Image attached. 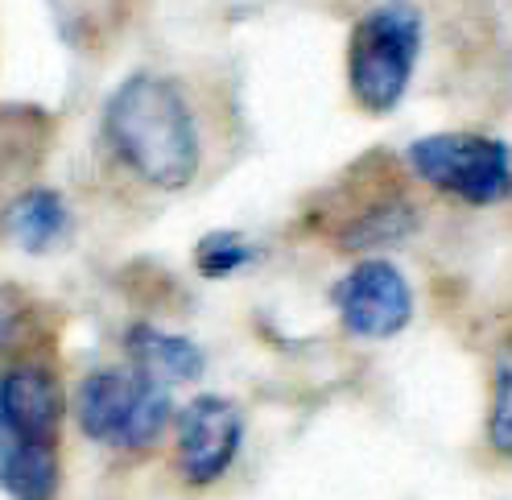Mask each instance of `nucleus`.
Here are the masks:
<instances>
[{
    "instance_id": "obj_1",
    "label": "nucleus",
    "mask_w": 512,
    "mask_h": 500,
    "mask_svg": "<svg viewBox=\"0 0 512 500\" xmlns=\"http://www.w3.org/2000/svg\"><path fill=\"white\" fill-rule=\"evenodd\" d=\"M116 158L157 191H182L199 174V129L186 96L162 75H128L104 104Z\"/></svg>"
},
{
    "instance_id": "obj_2",
    "label": "nucleus",
    "mask_w": 512,
    "mask_h": 500,
    "mask_svg": "<svg viewBox=\"0 0 512 500\" xmlns=\"http://www.w3.org/2000/svg\"><path fill=\"white\" fill-rule=\"evenodd\" d=\"M422 38L426 21L413 0H384L356 21L347 42V83L360 108L384 116L405 100L418 71Z\"/></svg>"
},
{
    "instance_id": "obj_3",
    "label": "nucleus",
    "mask_w": 512,
    "mask_h": 500,
    "mask_svg": "<svg viewBox=\"0 0 512 500\" xmlns=\"http://www.w3.org/2000/svg\"><path fill=\"white\" fill-rule=\"evenodd\" d=\"M170 385L141 368H100L75 393V422L91 443L112 451H145L170 426Z\"/></svg>"
},
{
    "instance_id": "obj_4",
    "label": "nucleus",
    "mask_w": 512,
    "mask_h": 500,
    "mask_svg": "<svg viewBox=\"0 0 512 500\" xmlns=\"http://www.w3.org/2000/svg\"><path fill=\"white\" fill-rule=\"evenodd\" d=\"M409 170L434 191L488 207L512 195V149L484 133H430L405 149Z\"/></svg>"
},
{
    "instance_id": "obj_5",
    "label": "nucleus",
    "mask_w": 512,
    "mask_h": 500,
    "mask_svg": "<svg viewBox=\"0 0 512 500\" xmlns=\"http://www.w3.org/2000/svg\"><path fill=\"white\" fill-rule=\"evenodd\" d=\"M339 323L360 339H393L413 319V290L393 261L351 265L331 290Z\"/></svg>"
},
{
    "instance_id": "obj_6",
    "label": "nucleus",
    "mask_w": 512,
    "mask_h": 500,
    "mask_svg": "<svg viewBox=\"0 0 512 500\" xmlns=\"http://www.w3.org/2000/svg\"><path fill=\"white\" fill-rule=\"evenodd\" d=\"M244 443V418L228 397L203 393L178 414V467L182 476L207 488L236 463Z\"/></svg>"
},
{
    "instance_id": "obj_7",
    "label": "nucleus",
    "mask_w": 512,
    "mask_h": 500,
    "mask_svg": "<svg viewBox=\"0 0 512 500\" xmlns=\"http://www.w3.org/2000/svg\"><path fill=\"white\" fill-rule=\"evenodd\" d=\"M62 405V385L46 368L21 364L0 377V422L29 443H58Z\"/></svg>"
},
{
    "instance_id": "obj_8",
    "label": "nucleus",
    "mask_w": 512,
    "mask_h": 500,
    "mask_svg": "<svg viewBox=\"0 0 512 500\" xmlns=\"http://www.w3.org/2000/svg\"><path fill=\"white\" fill-rule=\"evenodd\" d=\"M124 352L133 360V368L149 372V377L162 381V385L199 381L203 368H207L199 343H190L186 335H170L162 327H149V323H137L124 335Z\"/></svg>"
},
{
    "instance_id": "obj_9",
    "label": "nucleus",
    "mask_w": 512,
    "mask_h": 500,
    "mask_svg": "<svg viewBox=\"0 0 512 500\" xmlns=\"http://www.w3.org/2000/svg\"><path fill=\"white\" fill-rule=\"evenodd\" d=\"M0 232H5L21 253H50L71 232V211L58 191H25L17 195L5 215H0Z\"/></svg>"
},
{
    "instance_id": "obj_10",
    "label": "nucleus",
    "mask_w": 512,
    "mask_h": 500,
    "mask_svg": "<svg viewBox=\"0 0 512 500\" xmlns=\"http://www.w3.org/2000/svg\"><path fill=\"white\" fill-rule=\"evenodd\" d=\"M413 224H418L413 207H405V203H380V207H372L368 215H360V220L343 232V244L347 248L397 244V240H405L413 232Z\"/></svg>"
},
{
    "instance_id": "obj_11",
    "label": "nucleus",
    "mask_w": 512,
    "mask_h": 500,
    "mask_svg": "<svg viewBox=\"0 0 512 500\" xmlns=\"http://www.w3.org/2000/svg\"><path fill=\"white\" fill-rule=\"evenodd\" d=\"M256 261V244L244 236V232H232V228H223V232H207L195 248V265L203 277L219 281V277H232L240 273L244 265Z\"/></svg>"
},
{
    "instance_id": "obj_12",
    "label": "nucleus",
    "mask_w": 512,
    "mask_h": 500,
    "mask_svg": "<svg viewBox=\"0 0 512 500\" xmlns=\"http://www.w3.org/2000/svg\"><path fill=\"white\" fill-rule=\"evenodd\" d=\"M488 439L500 455L512 459V348L496 364V397H492V418H488Z\"/></svg>"
}]
</instances>
